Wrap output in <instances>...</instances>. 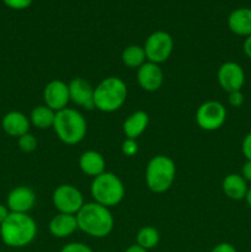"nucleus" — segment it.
<instances>
[{
  "instance_id": "obj_1",
  "label": "nucleus",
  "mask_w": 251,
  "mask_h": 252,
  "mask_svg": "<svg viewBox=\"0 0 251 252\" xmlns=\"http://www.w3.org/2000/svg\"><path fill=\"white\" fill-rule=\"evenodd\" d=\"M37 224L31 216L25 213H10L0 224V238L9 248H25L34 240Z\"/></svg>"
},
{
  "instance_id": "obj_2",
  "label": "nucleus",
  "mask_w": 251,
  "mask_h": 252,
  "mask_svg": "<svg viewBox=\"0 0 251 252\" xmlns=\"http://www.w3.org/2000/svg\"><path fill=\"white\" fill-rule=\"evenodd\" d=\"M78 228L93 238H105L112 231L115 220L110 208L96 202L85 203L76 214Z\"/></svg>"
},
{
  "instance_id": "obj_3",
  "label": "nucleus",
  "mask_w": 251,
  "mask_h": 252,
  "mask_svg": "<svg viewBox=\"0 0 251 252\" xmlns=\"http://www.w3.org/2000/svg\"><path fill=\"white\" fill-rule=\"evenodd\" d=\"M128 89L125 81L117 76H108L94 91V103L95 108L101 112H115L120 110L127 100Z\"/></svg>"
},
{
  "instance_id": "obj_4",
  "label": "nucleus",
  "mask_w": 251,
  "mask_h": 252,
  "mask_svg": "<svg viewBox=\"0 0 251 252\" xmlns=\"http://www.w3.org/2000/svg\"><path fill=\"white\" fill-rule=\"evenodd\" d=\"M53 129L64 144L75 145L85 138L88 123L79 111L66 107L56 113Z\"/></svg>"
},
{
  "instance_id": "obj_5",
  "label": "nucleus",
  "mask_w": 251,
  "mask_h": 252,
  "mask_svg": "<svg viewBox=\"0 0 251 252\" xmlns=\"http://www.w3.org/2000/svg\"><path fill=\"white\" fill-rule=\"evenodd\" d=\"M176 176V165L166 155H157L149 160L145 169V184L154 193H164L171 189Z\"/></svg>"
},
{
  "instance_id": "obj_6",
  "label": "nucleus",
  "mask_w": 251,
  "mask_h": 252,
  "mask_svg": "<svg viewBox=\"0 0 251 252\" xmlns=\"http://www.w3.org/2000/svg\"><path fill=\"white\" fill-rule=\"evenodd\" d=\"M126 189L122 180L113 172L105 171L103 174L94 177L91 184V196L94 202L107 208L115 207L125 198Z\"/></svg>"
},
{
  "instance_id": "obj_7",
  "label": "nucleus",
  "mask_w": 251,
  "mask_h": 252,
  "mask_svg": "<svg viewBox=\"0 0 251 252\" xmlns=\"http://www.w3.org/2000/svg\"><path fill=\"white\" fill-rule=\"evenodd\" d=\"M147 61L160 64L166 62L174 51V39L171 34L165 31H155L150 34L144 43Z\"/></svg>"
},
{
  "instance_id": "obj_8",
  "label": "nucleus",
  "mask_w": 251,
  "mask_h": 252,
  "mask_svg": "<svg viewBox=\"0 0 251 252\" xmlns=\"http://www.w3.org/2000/svg\"><path fill=\"white\" fill-rule=\"evenodd\" d=\"M196 123L201 129L213 132L223 127L226 120V108L219 101H206L196 111Z\"/></svg>"
},
{
  "instance_id": "obj_9",
  "label": "nucleus",
  "mask_w": 251,
  "mask_h": 252,
  "mask_svg": "<svg viewBox=\"0 0 251 252\" xmlns=\"http://www.w3.org/2000/svg\"><path fill=\"white\" fill-rule=\"evenodd\" d=\"M52 201L59 213L74 216H76L85 204L83 193L73 185H61L57 187L52 194Z\"/></svg>"
},
{
  "instance_id": "obj_10",
  "label": "nucleus",
  "mask_w": 251,
  "mask_h": 252,
  "mask_svg": "<svg viewBox=\"0 0 251 252\" xmlns=\"http://www.w3.org/2000/svg\"><path fill=\"white\" fill-rule=\"evenodd\" d=\"M217 78L220 88L228 94L240 91L245 84V71L240 64L235 62H225L219 66Z\"/></svg>"
},
{
  "instance_id": "obj_11",
  "label": "nucleus",
  "mask_w": 251,
  "mask_h": 252,
  "mask_svg": "<svg viewBox=\"0 0 251 252\" xmlns=\"http://www.w3.org/2000/svg\"><path fill=\"white\" fill-rule=\"evenodd\" d=\"M43 100L44 105L56 112L66 108L70 101L68 84L62 80L49 81L43 90Z\"/></svg>"
},
{
  "instance_id": "obj_12",
  "label": "nucleus",
  "mask_w": 251,
  "mask_h": 252,
  "mask_svg": "<svg viewBox=\"0 0 251 252\" xmlns=\"http://www.w3.org/2000/svg\"><path fill=\"white\" fill-rule=\"evenodd\" d=\"M36 203V193L27 186H17L10 191L6 198V206L11 213H25L33 208Z\"/></svg>"
},
{
  "instance_id": "obj_13",
  "label": "nucleus",
  "mask_w": 251,
  "mask_h": 252,
  "mask_svg": "<svg viewBox=\"0 0 251 252\" xmlns=\"http://www.w3.org/2000/svg\"><path fill=\"white\" fill-rule=\"evenodd\" d=\"M137 80L143 90L154 93L161 88L164 83V73L159 64L147 61L140 68H138Z\"/></svg>"
},
{
  "instance_id": "obj_14",
  "label": "nucleus",
  "mask_w": 251,
  "mask_h": 252,
  "mask_svg": "<svg viewBox=\"0 0 251 252\" xmlns=\"http://www.w3.org/2000/svg\"><path fill=\"white\" fill-rule=\"evenodd\" d=\"M69 88V97L71 102L75 105L81 106L86 110H93L95 108L94 103V91L95 88L91 86L89 81L83 78H75L68 84Z\"/></svg>"
},
{
  "instance_id": "obj_15",
  "label": "nucleus",
  "mask_w": 251,
  "mask_h": 252,
  "mask_svg": "<svg viewBox=\"0 0 251 252\" xmlns=\"http://www.w3.org/2000/svg\"><path fill=\"white\" fill-rule=\"evenodd\" d=\"M30 126H31L30 118L19 111L7 112L1 120L2 130L10 137H22L24 134L29 133Z\"/></svg>"
},
{
  "instance_id": "obj_16",
  "label": "nucleus",
  "mask_w": 251,
  "mask_h": 252,
  "mask_svg": "<svg viewBox=\"0 0 251 252\" xmlns=\"http://www.w3.org/2000/svg\"><path fill=\"white\" fill-rule=\"evenodd\" d=\"M228 27L238 36H251V9L239 7L233 10L228 17Z\"/></svg>"
},
{
  "instance_id": "obj_17",
  "label": "nucleus",
  "mask_w": 251,
  "mask_h": 252,
  "mask_svg": "<svg viewBox=\"0 0 251 252\" xmlns=\"http://www.w3.org/2000/svg\"><path fill=\"white\" fill-rule=\"evenodd\" d=\"M48 228L49 233L54 238H66V236L71 235L76 229H79L76 216H74V214L58 213L51 219Z\"/></svg>"
},
{
  "instance_id": "obj_18",
  "label": "nucleus",
  "mask_w": 251,
  "mask_h": 252,
  "mask_svg": "<svg viewBox=\"0 0 251 252\" xmlns=\"http://www.w3.org/2000/svg\"><path fill=\"white\" fill-rule=\"evenodd\" d=\"M79 166L85 175L96 177L105 172L106 161L102 155L96 150H86L79 159Z\"/></svg>"
},
{
  "instance_id": "obj_19",
  "label": "nucleus",
  "mask_w": 251,
  "mask_h": 252,
  "mask_svg": "<svg viewBox=\"0 0 251 252\" xmlns=\"http://www.w3.org/2000/svg\"><path fill=\"white\" fill-rule=\"evenodd\" d=\"M149 125V116L144 111H135L123 122V132L129 139L137 140Z\"/></svg>"
},
{
  "instance_id": "obj_20",
  "label": "nucleus",
  "mask_w": 251,
  "mask_h": 252,
  "mask_svg": "<svg viewBox=\"0 0 251 252\" xmlns=\"http://www.w3.org/2000/svg\"><path fill=\"white\" fill-rule=\"evenodd\" d=\"M223 191L228 198L233 201H241L245 199L248 193V182L244 180V177L239 174H229L223 180Z\"/></svg>"
},
{
  "instance_id": "obj_21",
  "label": "nucleus",
  "mask_w": 251,
  "mask_h": 252,
  "mask_svg": "<svg viewBox=\"0 0 251 252\" xmlns=\"http://www.w3.org/2000/svg\"><path fill=\"white\" fill-rule=\"evenodd\" d=\"M56 111L49 108L48 106L41 105L36 106L33 110L31 111L30 115V122L37 127L38 129H48V128H53L54 120H56Z\"/></svg>"
},
{
  "instance_id": "obj_22",
  "label": "nucleus",
  "mask_w": 251,
  "mask_h": 252,
  "mask_svg": "<svg viewBox=\"0 0 251 252\" xmlns=\"http://www.w3.org/2000/svg\"><path fill=\"white\" fill-rule=\"evenodd\" d=\"M121 58H122L123 64L126 66L132 69L140 68L147 62V56H145L144 48L138 46V44H132V46L126 47L123 49Z\"/></svg>"
},
{
  "instance_id": "obj_23",
  "label": "nucleus",
  "mask_w": 251,
  "mask_h": 252,
  "mask_svg": "<svg viewBox=\"0 0 251 252\" xmlns=\"http://www.w3.org/2000/svg\"><path fill=\"white\" fill-rule=\"evenodd\" d=\"M159 231L153 228V226H144L137 234V245L145 249L147 251L150 250V249H154L159 244Z\"/></svg>"
},
{
  "instance_id": "obj_24",
  "label": "nucleus",
  "mask_w": 251,
  "mask_h": 252,
  "mask_svg": "<svg viewBox=\"0 0 251 252\" xmlns=\"http://www.w3.org/2000/svg\"><path fill=\"white\" fill-rule=\"evenodd\" d=\"M37 139L31 133H26L19 138V148L24 153H32L37 149Z\"/></svg>"
},
{
  "instance_id": "obj_25",
  "label": "nucleus",
  "mask_w": 251,
  "mask_h": 252,
  "mask_svg": "<svg viewBox=\"0 0 251 252\" xmlns=\"http://www.w3.org/2000/svg\"><path fill=\"white\" fill-rule=\"evenodd\" d=\"M121 150H122L123 155L130 158V157H134V155L138 154L139 147H138V143L135 139H129V138H126L125 142L122 143Z\"/></svg>"
},
{
  "instance_id": "obj_26",
  "label": "nucleus",
  "mask_w": 251,
  "mask_h": 252,
  "mask_svg": "<svg viewBox=\"0 0 251 252\" xmlns=\"http://www.w3.org/2000/svg\"><path fill=\"white\" fill-rule=\"evenodd\" d=\"M33 0H2L7 7L12 10H25L31 6Z\"/></svg>"
},
{
  "instance_id": "obj_27",
  "label": "nucleus",
  "mask_w": 251,
  "mask_h": 252,
  "mask_svg": "<svg viewBox=\"0 0 251 252\" xmlns=\"http://www.w3.org/2000/svg\"><path fill=\"white\" fill-rule=\"evenodd\" d=\"M61 252H93V250L83 243H69L62 249Z\"/></svg>"
},
{
  "instance_id": "obj_28",
  "label": "nucleus",
  "mask_w": 251,
  "mask_h": 252,
  "mask_svg": "<svg viewBox=\"0 0 251 252\" xmlns=\"http://www.w3.org/2000/svg\"><path fill=\"white\" fill-rule=\"evenodd\" d=\"M229 105L233 106V107H240L244 103V95L240 91H233V93H229L228 96Z\"/></svg>"
},
{
  "instance_id": "obj_29",
  "label": "nucleus",
  "mask_w": 251,
  "mask_h": 252,
  "mask_svg": "<svg viewBox=\"0 0 251 252\" xmlns=\"http://www.w3.org/2000/svg\"><path fill=\"white\" fill-rule=\"evenodd\" d=\"M241 152L246 160H251V132L248 133L244 138L243 144H241Z\"/></svg>"
},
{
  "instance_id": "obj_30",
  "label": "nucleus",
  "mask_w": 251,
  "mask_h": 252,
  "mask_svg": "<svg viewBox=\"0 0 251 252\" xmlns=\"http://www.w3.org/2000/svg\"><path fill=\"white\" fill-rule=\"evenodd\" d=\"M211 252H236V249L234 248L231 244L221 243V244H218L217 246H214V248L211 250Z\"/></svg>"
},
{
  "instance_id": "obj_31",
  "label": "nucleus",
  "mask_w": 251,
  "mask_h": 252,
  "mask_svg": "<svg viewBox=\"0 0 251 252\" xmlns=\"http://www.w3.org/2000/svg\"><path fill=\"white\" fill-rule=\"evenodd\" d=\"M241 176L246 182H251V160H246L245 164L241 169Z\"/></svg>"
},
{
  "instance_id": "obj_32",
  "label": "nucleus",
  "mask_w": 251,
  "mask_h": 252,
  "mask_svg": "<svg viewBox=\"0 0 251 252\" xmlns=\"http://www.w3.org/2000/svg\"><path fill=\"white\" fill-rule=\"evenodd\" d=\"M10 213H11V212H10V209L7 208V206H5V204H0V224H1L2 221H5V219L9 217Z\"/></svg>"
},
{
  "instance_id": "obj_33",
  "label": "nucleus",
  "mask_w": 251,
  "mask_h": 252,
  "mask_svg": "<svg viewBox=\"0 0 251 252\" xmlns=\"http://www.w3.org/2000/svg\"><path fill=\"white\" fill-rule=\"evenodd\" d=\"M244 53L246 54V57H249V58L251 59V36L246 37L245 41H244Z\"/></svg>"
},
{
  "instance_id": "obj_34",
  "label": "nucleus",
  "mask_w": 251,
  "mask_h": 252,
  "mask_svg": "<svg viewBox=\"0 0 251 252\" xmlns=\"http://www.w3.org/2000/svg\"><path fill=\"white\" fill-rule=\"evenodd\" d=\"M125 252H148V251L138 245H132V246H129V248H128Z\"/></svg>"
},
{
  "instance_id": "obj_35",
  "label": "nucleus",
  "mask_w": 251,
  "mask_h": 252,
  "mask_svg": "<svg viewBox=\"0 0 251 252\" xmlns=\"http://www.w3.org/2000/svg\"><path fill=\"white\" fill-rule=\"evenodd\" d=\"M245 201H246V203L249 204V207L251 208V187H249L248 193H246V197H245Z\"/></svg>"
}]
</instances>
